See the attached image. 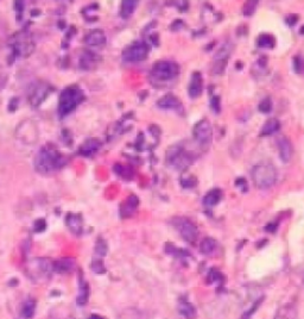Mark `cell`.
Instances as JSON below:
<instances>
[{"label": "cell", "instance_id": "6da1fadb", "mask_svg": "<svg viewBox=\"0 0 304 319\" xmlns=\"http://www.w3.org/2000/svg\"><path fill=\"white\" fill-rule=\"evenodd\" d=\"M66 162V158L58 152L56 148L51 147V145H44L37 153L35 160V167L37 172L42 173V174H47V173L63 167Z\"/></svg>", "mask_w": 304, "mask_h": 319}, {"label": "cell", "instance_id": "7a4b0ae2", "mask_svg": "<svg viewBox=\"0 0 304 319\" xmlns=\"http://www.w3.org/2000/svg\"><path fill=\"white\" fill-rule=\"evenodd\" d=\"M85 100V93L79 86H69L64 88L58 99V114L61 117L67 116Z\"/></svg>", "mask_w": 304, "mask_h": 319}, {"label": "cell", "instance_id": "3957f363", "mask_svg": "<svg viewBox=\"0 0 304 319\" xmlns=\"http://www.w3.org/2000/svg\"><path fill=\"white\" fill-rule=\"evenodd\" d=\"M253 183L258 188L267 189L272 187L277 181V169L270 162H261L252 169Z\"/></svg>", "mask_w": 304, "mask_h": 319}, {"label": "cell", "instance_id": "277c9868", "mask_svg": "<svg viewBox=\"0 0 304 319\" xmlns=\"http://www.w3.org/2000/svg\"><path fill=\"white\" fill-rule=\"evenodd\" d=\"M195 160H196L195 154L186 150L181 144L169 148V150L166 152V162L178 170L187 169L194 163Z\"/></svg>", "mask_w": 304, "mask_h": 319}, {"label": "cell", "instance_id": "5b68a950", "mask_svg": "<svg viewBox=\"0 0 304 319\" xmlns=\"http://www.w3.org/2000/svg\"><path fill=\"white\" fill-rule=\"evenodd\" d=\"M178 74H180V66L172 61H158L153 64L151 69V77L161 82L174 80Z\"/></svg>", "mask_w": 304, "mask_h": 319}, {"label": "cell", "instance_id": "8992f818", "mask_svg": "<svg viewBox=\"0 0 304 319\" xmlns=\"http://www.w3.org/2000/svg\"><path fill=\"white\" fill-rule=\"evenodd\" d=\"M150 53V47L146 42H135L125 48L122 52V60L125 62L137 63L146 60Z\"/></svg>", "mask_w": 304, "mask_h": 319}, {"label": "cell", "instance_id": "52a82bcc", "mask_svg": "<svg viewBox=\"0 0 304 319\" xmlns=\"http://www.w3.org/2000/svg\"><path fill=\"white\" fill-rule=\"evenodd\" d=\"M174 226L180 232L181 237L188 243H195L199 237V229L190 219L184 217H177L174 219Z\"/></svg>", "mask_w": 304, "mask_h": 319}, {"label": "cell", "instance_id": "ba28073f", "mask_svg": "<svg viewBox=\"0 0 304 319\" xmlns=\"http://www.w3.org/2000/svg\"><path fill=\"white\" fill-rule=\"evenodd\" d=\"M51 271H54V262L47 259H35L29 264V274L36 281L49 279Z\"/></svg>", "mask_w": 304, "mask_h": 319}, {"label": "cell", "instance_id": "9c48e42d", "mask_svg": "<svg viewBox=\"0 0 304 319\" xmlns=\"http://www.w3.org/2000/svg\"><path fill=\"white\" fill-rule=\"evenodd\" d=\"M192 137L202 147H207L213 141V127L207 119H201L192 128Z\"/></svg>", "mask_w": 304, "mask_h": 319}, {"label": "cell", "instance_id": "30bf717a", "mask_svg": "<svg viewBox=\"0 0 304 319\" xmlns=\"http://www.w3.org/2000/svg\"><path fill=\"white\" fill-rule=\"evenodd\" d=\"M11 48L16 56H27L32 53L33 50V42L29 33L19 32L13 37Z\"/></svg>", "mask_w": 304, "mask_h": 319}, {"label": "cell", "instance_id": "8fae6325", "mask_svg": "<svg viewBox=\"0 0 304 319\" xmlns=\"http://www.w3.org/2000/svg\"><path fill=\"white\" fill-rule=\"evenodd\" d=\"M50 92L51 91H50L49 85H47V83H37V85L31 89V93H30L29 96L30 104H31L33 107L40 106L42 103L44 102V99L49 96Z\"/></svg>", "mask_w": 304, "mask_h": 319}, {"label": "cell", "instance_id": "7c38bea8", "mask_svg": "<svg viewBox=\"0 0 304 319\" xmlns=\"http://www.w3.org/2000/svg\"><path fill=\"white\" fill-rule=\"evenodd\" d=\"M157 106L162 110H174V111H183V105L181 100L174 94L168 93L165 96L160 98L157 102Z\"/></svg>", "mask_w": 304, "mask_h": 319}, {"label": "cell", "instance_id": "4fadbf2b", "mask_svg": "<svg viewBox=\"0 0 304 319\" xmlns=\"http://www.w3.org/2000/svg\"><path fill=\"white\" fill-rule=\"evenodd\" d=\"M203 92V78L200 72H194L191 74L190 82H189L188 94L191 99H197Z\"/></svg>", "mask_w": 304, "mask_h": 319}, {"label": "cell", "instance_id": "5bb4252c", "mask_svg": "<svg viewBox=\"0 0 304 319\" xmlns=\"http://www.w3.org/2000/svg\"><path fill=\"white\" fill-rule=\"evenodd\" d=\"M277 147L281 161L283 163H289L290 160L292 159V154H294V148H292L291 142L286 137H281V138L277 139Z\"/></svg>", "mask_w": 304, "mask_h": 319}, {"label": "cell", "instance_id": "9a60e30c", "mask_svg": "<svg viewBox=\"0 0 304 319\" xmlns=\"http://www.w3.org/2000/svg\"><path fill=\"white\" fill-rule=\"evenodd\" d=\"M106 41H107V38H106L105 32L100 29L92 30L85 37V43L91 47H104Z\"/></svg>", "mask_w": 304, "mask_h": 319}, {"label": "cell", "instance_id": "2e32d148", "mask_svg": "<svg viewBox=\"0 0 304 319\" xmlns=\"http://www.w3.org/2000/svg\"><path fill=\"white\" fill-rule=\"evenodd\" d=\"M101 148V142L97 138H88L80 145L79 153L86 158H91Z\"/></svg>", "mask_w": 304, "mask_h": 319}, {"label": "cell", "instance_id": "e0dca14e", "mask_svg": "<svg viewBox=\"0 0 304 319\" xmlns=\"http://www.w3.org/2000/svg\"><path fill=\"white\" fill-rule=\"evenodd\" d=\"M139 199L138 197L135 194H131L120 206V213L121 217H130L136 212V210L138 209Z\"/></svg>", "mask_w": 304, "mask_h": 319}, {"label": "cell", "instance_id": "ac0fdd59", "mask_svg": "<svg viewBox=\"0 0 304 319\" xmlns=\"http://www.w3.org/2000/svg\"><path fill=\"white\" fill-rule=\"evenodd\" d=\"M99 61L100 56L94 54L93 52H85L80 58V67L83 71H91V69L95 68Z\"/></svg>", "mask_w": 304, "mask_h": 319}, {"label": "cell", "instance_id": "d6986e66", "mask_svg": "<svg viewBox=\"0 0 304 319\" xmlns=\"http://www.w3.org/2000/svg\"><path fill=\"white\" fill-rule=\"evenodd\" d=\"M222 199V191L220 188H214V189H210L207 194L205 195V198H203V206L205 208H214V206H216L217 204L220 203Z\"/></svg>", "mask_w": 304, "mask_h": 319}, {"label": "cell", "instance_id": "ffe728a7", "mask_svg": "<svg viewBox=\"0 0 304 319\" xmlns=\"http://www.w3.org/2000/svg\"><path fill=\"white\" fill-rule=\"evenodd\" d=\"M66 223L68 225L69 230L74 235H80L82 232V217L80 214L69 213L66 218Z\"/></svg>", "mask_w": 304, "mask_h": 319}, {"label": "cell", "instance_id": "44dd1931", "mask_svg": "<svg viewBox=\"0 0 304 319\" xmlns=\"http://www.w3.org/2000/svg\"><path fill=\"white\" fill-rule=\"evenodd\" d=\"M281 129V123L277 118H270L267 119L266 122L264 123V125L261 127L260 130V136L261 137H267L272 136L277 133Z\"/></svg>", "mask_w": 304, "mask_h": 319}, {"label": "cell", "instance_id": "7402d4cb", "mask_svg": "<svg viewBox=\"0 0 304 319\" xmlns=\"http://www.w3.org/2000/svg\"><path fill=\"white\" fill-rule=\"evenodd\" d=\"M296 317H297V309L295 307V305L286 304L278 310L275 319H296Z\"/></svg>", "mask_w": 304, "mask_h": 319}, {"label": "cell", "instance_id": "603a6c76", "mask_svg": "<svg viewBox=\"0 0 304 319\" xmlns=\"http://www.w3.org/2000/svg\"><path fill=\"white\" fill-rule=\"evenodd\" d=\"M88 298H89V286H88L87 281H86V280H83L82 276H80L79 294H77L76 303L82 306V305L87 304Z\"/></svg>", "mask_w": 304, "mask_h": 319}, {"label": "cell", "instance_id": "cb8c5ba5", "mask_svg": "<svg viewBox=\"0 0 304 319\" xmlns=\"http://www.w3.org/2000/svg\"><path fill=\"white\" fill-rule=\"evenodd\" d=\"M178 311L184 318L187 319H194L196 317V309L191 303L188 300H181L178 304Z\"/></svg>", "mask_w": 304, "mask_h": 319}, {"label": "cell", "instance_id": "d4e9b609", "mask_svg": "<svg viewBox=\"0 0 304 319\" xmlns=\"http://www.w3.org/2000/svg\"><path fill=\"white\" fill-rule=\"evenodd\" d=\"M139 2L137 0H124L120 6V16L121 18L127 19L135 13L136 8L138 7Z\"/></svg>", "mask_w": 304, "mask_h": 319}, {"label": "cell", "instance_id": "484cf974", "mask_svg": "<svg viewBox=\"0 0 304 319\" xmlns=\"http://www.w3.org/2000/svg\"><path fill=\"white\" fill-rule=\"evenodd\" d=\"M74 260L72 259H62L60 261L54 262V271H57V273H68L74 269Z\"/></svg>", "mask_w": 304, "mask_h": 319}, {"label": "cell", "instance_id": "4316f807", "mask_svg": "<svg viewBox=\"0 0 304 319\" xmlns=\"http://www.w3.org/2000/svg\"><path fill=\"white\" fill-rule=\"evenodd\" d=\"M216 247L217 242L213 237H206V239L201 242L200 251L203 255H210V254H213L214 251H215Z\"/></svg>", "mask_w": 304, "mask_h": 319}, {"label": "cell", "instance_id": "83f0119b", "mask_svg": "<svg viewBox=\"0 0 304 319\" xmlns=\"http://www.w3.org/2000/svg\"><path fill=\"white\" fill-rule=\"evenodd\" d=\"M257 43H258L259 48L272 49L276 44V40L272 35H270V33H261V35L258 37Z\"/></svg>", "mask_w": 304, "mask_h": 319}, {"label": "cell", "instance_id": "f1b7e54d", "mask_svg": "<svg viewBox=\"0 0 304 319\" xmlns=\"http://www.w3.org/2000/svg\"><path fill=\"white\" fill-rule=\"evenodd\" d=\"M231 52H232V44L225 43L217 49V52L214 55V60L215 61H227L230 57Z\"/></svg>", "mask_w": 304, "mask_h": 319}, {"label": "cell", "instance_id": "f546056e", "mask_svg": "<svg viewBox=\"0 0 304 319\" xmlns=\"http://www.w3.org/2000/svg\"><path fill=\"white\" fill-rule=\"evenodd\" d=\"M36 300L35 299H27L26 301L22 306V315H23L24 318L30 319L33 317L36 312Z\"/></svg>", "mask_w": 304, "mask_h": 319}, {"label": "cell", "instance_id": "4dcf8cb0", "mask_svg": "<svg viewBox=\"0 0 304 319\" xmlns=\"http://www.w3.org/2000/svg\"><path fill=\"white\" fill-rule=\"evenodd\" d=\"M258 110L261 112V113H270V112L272 111V100L270 97H266L264 98L263 100H261L260 103H259L258 105Z\"/></svg>", "mask_w": 304, "mask_h": 319}, {"label": "cell", "instance_id": "1f68e13d", "mask_svg": "<svg viewBox=\"0 0 304 319\" xmlns=\"http://www.w3.org/2000/svg\"><path fill=\"white\" fill-rule=\"evenodd\" d=\"M257 6H258V1H247L245 2L244 6H242V13L244 16H252L253 13L256 12Z\"/></svg>", "mask_w": 304, "mask_h": 319}, {"label": "cell", "instance_id": "d6a6232c", "mask_svg": "<svg viewBox=\"0 0 304 319\" xmlns=\"http://www.w3.org/2000/svg\"><path fill=\"white\" fill-rule=\"evenodd\" d=\"M107 250H108V247H107V243H106V240L104 239H97V242L95 244L96 255L106 256V254H107Z\"/></svg>", "mask_w": 304, "mask_h": 319}, {"label": "cell", "instance_id": "836d02e7", "mask_svg": "<svg viewBox=\"0 0 304 319\" xmlns=\"http://www.w3.org/2000/svg\"><path fill=\"white\" fill-rule=\"evenodd\" d=\"M294 69L296 73H302L303 69H304V57L302 54H297L296 56L294 57Z\"/></svg>", "mask_w": 304, "mask_h": 319}, {"label": "cell", "instance_id": "e575fe53", "mask_svg": "<svg viewBox=\"0 0 304 319\" xmlns=\"http://www.w3.org/2000/svg\"><path fill=\"white\" fill-rule=\"evenodd\" d=\"M114 170H116L117 174H119L125 179H131V176H132V172L128 169V167H124L121 166V164H117V166L114 167Z\"/></svg>", "mask_w": 304, "mask_h": 319}, {"label": "cell", "instance_id": "d590c367", "mask_svg": "<svg viewBox=\"0 0 304 319\" xmlns=\"http://www.w3.org/2000/svg\"><path fill=\"white\" fill-rule=\"evenodd\" d=\"M181 184H182L183 187L186 188H191L196 185V178L192 175H184L182 179H181Z\"/></svg>", "mask_w": 304, "mask_h": 319}, {"label": "cell", "instance_id": "8d00e7d4", "mask_svg": "<svg viewBox=\"0 0 304 319\" xmlns=\"http://www.w3.org/2000/svg\"><path fill=\"white\" fill-rule=\"evenodd\" d=\"M210 107L213 112L215 113H220L221 111V100H220L219 96H213L210 99Z\"/></svg>", "mask_w": 304, "mask_h": 319}, {"label": "cell", "instance_id": "74e56055", "mask_svg": "<svg viewBox=\"0 0 304 319\" xmlns=\"http://www.w3.org/2000/svg\"><path fill=\"white\" fill-rule=\"evenodd\" d=\"M261 303H263V298H260V299H258V300L256 301L255 304H253V306L251 307L250 309V311H246L244 313V316H242V319H250L251 317V315H253V313H255L257 311V309H258L259 307V305H260Z\"/></svg>", "mask_w": 304, "mask_h": 319}, {"label": "cell", "instance_id": "f35d334b", "mask_svg": "<svg viewBox=\"0 0 304 319\" xmlns=\"http://www.w3.org/2000/svg\"><path fill=\"white\" fill-rule=\"evenodd\" d=\"M224 280V276H222V274L220 273L217 269H211L210 273H209V281L211 282H219V281H222Z\"/></svg>", "mask_w": 304, "mask_h": 319}, {"label": "cell", "instance_id": "ab89813d", "mask_svg": "<svg viewBox=\"0 0 304 319\" xmlns=\"http://www.w3.org/2000/svg\"><path fill=\"white\" fill-rule=\"evenodd\" d=\"M92 269L94 270V273H97V274H102L106 271L105 266L101 261H94L93 265H92Z\"/></svg>", "mask_w": 304, "mask_h": 319}, {"label": "cell", "instance_id": "60d3db41", "mask_svg": "<svg viewBox=\"0 0 304 319\" xmlns=\"http://www.w3.org/2000/svg\"><path fill=\"white\" fill-rule=\"evenodd\" d=\"M183 27H184V22L181 21V19H177V21L172 22L170 29H171L172 31H180V30H182Z\"/></svg>", "mask_w": 304, "mask_h": 319}, {"label": "cell", "instance_id": "b9f144b4", "mask_svg": "<svg viewBox=\"0 0 304 319\" xmlns=\"http://www.w3.org/2000/svg\"><path fill=\"white\" fill-rule=\"evenodd\" d=\"M235 186L238 187V188H240L242 192H246L247 191V181H246V179H244V178L238 179V180L235 181Z\"/></svg>", "mask_w": 304, "mask_h": 319}, {"label": "cell", "instance_id": "7bdbcfd3", "mask_svg": "<svg viewBox=\"0 0 304 319\" xmlns=\"http://www.w3.org/2000/svg\"><path fill=\"white\" fill-rule=\"evenodd\" d=\"M46 228H47L46 220H44V219H38V220H36V223H35V231H37V232H42V231L46 230Z\"/></svg>", "mask_w": 304, "mask_h": 319}, {"label": "cell", "instance_id": "ee69618b", "mask_svg": "<svg viewBox=\"0 0 304 319\" xmlns=\"http://www.w3.org/2000/svg\"><path fill=\"white\" fill-rule=\"evenodd\" d=\"M285 22H286V24L289 25V27H294L295 24H297L298 16L295 15V13H294V15H290L285 18Z\"/></svg>", "mask_w": 304, "mask_h": 319}, {"label": "cell", "instance_id": "f6af8a7d", "mask_svg": "<svg viewBox=\"0 0 304 319\" xmlns=\"http://www.w3.org/2000/svg\"><path fill=\"white\" fill-rule=\"evenodd\" d=\"M266 230L270 231V232H276V230H277V224L270 223L269 225L266 226Z\"/></svg>", "mask_w": 304, "mask_h": 319}, {"label": "cell", "instance_id": "bcb514c9", "mask_svg": "<svg viewBox=\"0 0 304 319\" xmlns=\"http://www.w3.org/2000/svg\"><path fill=\"white\" fill-rule=\"evenodd\" d=\"M150 41H151L155 46H158V35L157 33H153V35L150 36Z\"/></svg>", "mask_w": 304, "mask_h": 319}, {"label": "cell", "instance_id": "7dc6e473", "mask_svg": "<svg viewBox=\"0 0 304 319\" xmlns=\"http://www.w3.org/2000/svg\"><path fill=\"white\" fill-rule=\"evenodd\" d=\"M88 319H102V318H101V317H100V316L93 315V316H91V317H89Z\"/></svg>", "mask_w": 304, "mask_h": 319}, {"label": "cell", "instance_id": "c3c4849f", "mask_svg": "<svg viewBox=\"0 0 304 319\" xmlns=\"http://www.w3.org/2000/svg\"><path fill=\"white\" fill-rule=\"evenodd\" d=\"M300 33H301V35H304V25L300 29Z\"/></svg>", "mask_w": 304, "mask_h": 319}]
</instances>
